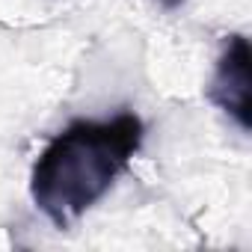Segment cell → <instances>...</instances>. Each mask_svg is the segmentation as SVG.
Instances as JSON below:
<instances>
[{
	"label": "cell",
	"mask_w": 252,
	"mask_h": 252,
	"mask_svg": "<svg viewBox=\"0 0 252 252\" xmlns=\"http://www.w3.org/2000/svg\"><path fill=\"white\" fill-rule=\"evenodd\" d=\"M143 137L146 125L134 110H122L104 122H71L33 163L30 196L36 208L57 228H68L128 169Z\"/></svg>",
	"instance_id": "1"
},
{
	"label": "cell",
	"mask_w": 252,
	"mask_h": 252,
	"mask_svg": "<svg viewBox=\"0 0 252 252\" xmlns=\"http://www.w3.org/2000/svg\"><path fill=\"white\" fill-rule=\"evenodd\" d=\"M208 101L217 104L225 116H231L243 131L252 128L249 116V42L246 36L234 33L228 36L214 77L208 83Z\"/></svg>",
	"instance_id": "2"
},
{
	"label": "cell",
	"mask_w": 252,
	"mask_h": 252,
	"mask_svg": "<svg viewBox=\"0 0 252 252\" xmlns=\"http://www.w3.org/2000/svg\"><path fill=\"white\" fill-rule=\"evenodd\" d=\"M184 3V0H158V6H163V9H178Z\"/></svg>",
	"instance_id": "3"
}]
</instances>
